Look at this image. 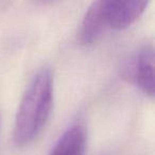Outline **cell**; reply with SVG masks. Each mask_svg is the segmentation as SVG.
Returning a JSON list of instances; mask_svg holds the SVG:
<instances>
[{
  "instance_id": "obj_1",
  "label": "cell",
  "mask_w": 155,
  "mask_h": 155,
  "mask_svg": "<svg viewBox=\"0 0 155 155\" xmlns=\"http://www.w3.org/2000/svg\"><path fill=\"white\" fill-rule=\"evenodd\" d=\"M52 102V71L44 66L32 78L20 101L13 132L16 146H27L36 138L49 118Z\"/></svg>"
},
{
  "instance_id": "obj_2",
  "label": "cell",
  "mask_w": 155,
  "mask_h": 155,
  "mask_svg": "<svg viewBox=\"0 0 155 155\" xmlns=\"http://www.w3.org/2000/svg\"><path fill=\"white\" fill-rule=\"evenodd\" d=\"M123 80L135 85L148 97H154V48L144 45L122 64Z\"/></svg>"
},
{
  "instance_id": "obj_3",
  "label": "cell",
  "mask_w": 155,
  "mask_h": 155,
  "mask_svg": "<svg viewBox=\"0 0 155 155\" xmlns=\"http://www.w3.org/2000/svg\"><path fill=\"white\" fill-rule=\"evenodd\" d=\"M107 26L116 30L129 28L146 10L149 0H101Z\"/></svg>"
},
{
  "instance_id": "obj_4",
  "label": "cell",
  "mask_w": 155,
  "mask_h": 155,
  "mask_svg": "<svg viewBox=\"0 0 155 155\" xmlns=\"http://www.w3.org/2000/svg\"><path fill=\"white\" fill-rule=\"evenodd\" d=\"M106 27L107 21L101 0H95L84 16L79 41L84 46L93 45L100 38Z\"/></svg>"
},
{
  "instance_id": "obj_5",
  "label": "cell",
  "mask_w": 155,
  "mask_h": 155,
  "mask_svg": "<svg viewBox=\"0 0 155 155\" xmlns=\"http://www.w3.org/2000/svg\"><path fill=\"white\" fill-rule=\"evenodd\" d=\"M86 131L81 122L71 124L58 138L49 155H84Z\"/></svg>"
}]
</instances>
